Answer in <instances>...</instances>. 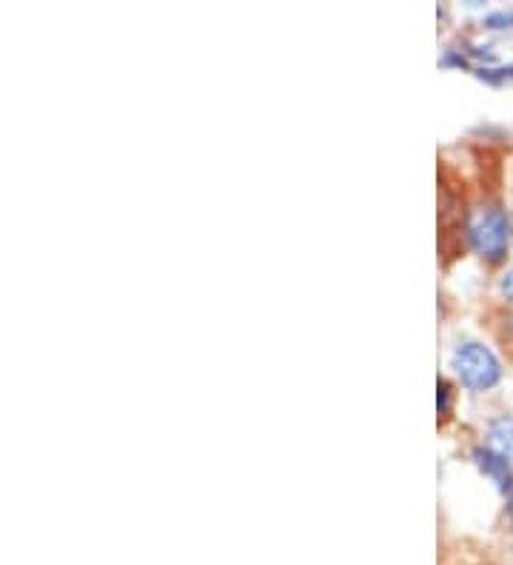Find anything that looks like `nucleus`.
I'll list each match as a JSON object with an SVG mask.
<instances>
[{
    "label": "nucleus",
    "instance_id": "5",
    "mask_svg": "<svg viewBox=\"0 0 513 565\" xmlns=\"http://www.w3.org/2000/svg\"><path fill=\"white\" fill-rule=\"evenodd\" d=\"M448 412V383L439 380V414Z\"/></svg>",
    "mask_w": 513,
    "mask_h": 565
},
{
    "label": "nucleus",
    "instance_id": "1",
    "mask_svg": "<svg viewBox=\"0 0 513 565\" xmlns=\"http://www.w3.org/2000/svg\"><path fill=\"white\" fill-rule=\"evenodd\" d=\"M468 237H471V246L485 260H502L507 252V243H511L507 214L500 206H482L468 223Z\"/></svg>",
    "mask_w": 513,
    "mask_h": 565
},
{
    "label": "nucleus",
    "instance_id": "2",
    "mask_svg": "<svg viewBox=\"0 0 513 565\" xmlns=\"http://www.w3.org/2000/svg\"><path fill=\"white\" fill-rule=\"evenodd\" d=\"M453 369H457L462 386H468L471 392H485V388L496 386L502 374L500 360L479 343L459 345L453 354Z\"/></svg>",
    "mask_w": 513,
    "mask_h": 565
},
{
    "label": "nucleus",
    "instance_id": "4",
    "mask_svg": "<svg viewBox=\"0 0 513 565\" xmlns=\"http://www.w3.org/2000/svg\"><path fill=\"white\" fill-rule=\"evenodd\" d=\"M488 443L500 457H505V462L513 469V420H496L488 431Z\"/></svg>",
    "mask_w": 513,
    "mask_h": 565
},
{
    "label": "nucleus",
    "instance_id": "3",
    "mask_svg": "<svg viewBox=\"0 0 513 565\" xmlns=\"http://www.w3.org/2000/svg\"><path fill=\"white\" fill-rule=\"evenodd\" d=\"M473 460H477V466L482 471H485L488 477H493V483L500 486L502 491H505L507 486H511V471L513 469L505 462V457L496 455V451H493L491 446H488V448H477V451H473Z\"/></svg>",
    "mask_w": 513,
    "mask_h": 565
},
{
    "label": "nucleus",
    "instance_id": "6",
    "mask_svg": "<svg viewBox=\"0 0 513 565\" xmlns=\"http://www.w3.org/2000/svg\"><path fill=\"white\" fill-rule=\"evenodd\" d=\"M502 291H505L507 300H513V269L502 277Z\"/></svg>",
    "mask_w": 513,
    "mask_h": 565
},
{
    "label": "nucleus",
    "instance_id": "7",
    "mask_svg": "<svg viewBox=\"0 0 513 565\" xmlns=\"http://www.w3.org/2000/svg\"><path fill=\"white\" fill-rule=\"evenodd\" d=\"M507 514H511V523H513V494H511V503H507Z\"/></svg>",
    "mask_w": 513,
    "mask_h": 565
}]
</instances>
